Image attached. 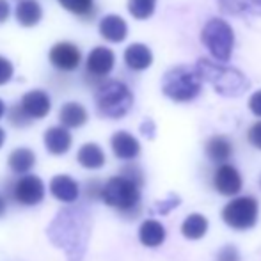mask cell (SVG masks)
<instances>
[{"mask_svg": "<svg viewBox=\"0 0 261 261\" xmlns=\"http://www.w3.org/2000/svg\"><path fill=\"white\" fill-rule=\"evenodd\" d=\"M50 242L62 249L68 261H82L91 237V212L86 204L62 208L46 229Z\"/></svg>", "mask_w": 261, "mask_h": 261, "instance_id": "cell-1", "label": "cell"}, {"mask_svg": "<svg viewBox=\"0 0 261 261\" xmlns=\"http://www.w3.org/2000/svg\"><path fill=\"white\" fill-rule=\"evenodd\" d=\"M196 71L201 76V80L212 84L213 89L222 96L237 98L244 94L251 86L247 76L242 71L234 68H226V66H217L215 62L208 61V59L197 61Z\"/></svg>", "mask_w": 261, "mask_h": 261, "instance_id": "cell-2", "label": "cell"}, {"mask_svg": "<svg viewBox=\"0 0 261 261\" xmlns=\"http://www.w3.org/2000/svg\"><path fill=\"white\" fill-rule=\"evenodd\" d=\"M101 199L107 206L134 219L141 212V187L124 176H114L103 185Z\"/></svg>", "mask_w": 261, "mask_h": 261, "instance_id": "cell-3", "label": "cell"}, {"mask_svg": "<svg viewBox=\"0 0 261 261\" xmlns=\"http://www.w3.org/2000/svg\"><path fill=\"white\" fill-rule=\"evenodd\" d=\"M94 103L100 116L109 119H121L130 112L134 105V94L119 80H105L98 86Z\"/></svg>", "mask_w": 261, "mask_h": 261, "instance_id": "cell-4", "label": "cell"}, {"mask_svg": "<svg viewBox=\"0 0 261 261\" xmlns=\"http://www.w3.org/2000/svg\"><path fill=\"white\" fill-rule=\"evenodd\" d=\"M201 76L196 69L187 66H176L169 69L162 80V91L174 101H190L201 93Z\"/></svg>", "mask_w": 261, "mask_h": 261, "instance_id": "cell-5", "label": "cell"}, {"mask_svg": "<svg viewBox=\"0 0 261 261\" xmlns=\"http://www.w3.org/2000/svg\"><path fill=\"white\" fill-rule=\"evenodd\" d=\"M204 46L210 50V54L220 62H227L233 54L234 46V32L231 25L222 18H212L203 29L201 34Z\"/></svg>", "mask_w": 261, "mask_h": 261, "instance_id": "cell-6", "label": "cell"}, {"mask_svg": "<svg viewBox=\"0 0 261 261\" xmlns=\"http://www.w3.org/2000/svg\"><path fill=\"white\" fill-rule=\"evenodd\" d=\"M258 201L254 197H237L222 210V219L229 227L237 231L251 229L258 220Z\"/></svg>", "mask_w": 261, "mask_h": 261, "instance_id": "cell-7", "label": "cell"}, {"mask_svg": "<svg viewBox=\"0 0 261 261\" xmlns=\"http://www.w3.org/2000/svg\"><path fill=\"white\" fill-rule=\"evenodd\" d=\"M13 197L23 206H36L45 197V183L34 174L20 176L13 183Z\"/></svg>", "mask_w": 261, "mask_h": 261, "instance_id": "cell-8", "label": "cell"}, {"mask_svg": "<svg viewBox=\"0 0 261 261\" xmlns=\"http://www.w3.org/2000/svg\"><path fill=\"white\" fill-rule=\"evenodd\" d=\"M80 61H82V54L79 46L73 43H57L50 50V62L54 64V68L61 71H75L80 66Z\"/></svg>", "mask_w": 261, "mask_h": 261, "instance_id": "cell-9", "label": "cell"}, {"mask_svg": "<svg viewBox=\"0 0 261 261\" xmlns=\"http://www.w3.org/2000/svg\"><path fill=\"white\" fill-rule=\"evenodd\" d=\"M116 64V55L107 46H96L87 57V75L93 79H105Z\"/></svg>", "mask_w": 261, "mask_h": 261, "instance_id": "cell-10", "label": "cell"}, {"mask_svg": "<svg viewBox=\"0 0 261 261\" xmlns=\"http://www.w3.org/2000/svg\"><path fill=\"white\" fill-rule=\"evenodd\" d=\"M213 187L222 196H234L242 190V176L233 165L222 164L213 176Z\"/></svg>", "mask_w": 261, "mask_h": 261, "instance_id": "cell-11", "label": "cell"}, {"mask_svg": "<svg viewBox=\"0 0 261 261\" xmlns=\"http://www.w3.org/2000/svg\"><path fill=\"white\" fill-rule=\"evenodd\" d=\"M20 105L31 119H43V117L48 116L52 101H50V96L45 91L34 89V91H29L27 94H23Z\"/></svg>", "mask_w": 261, "mask_h": 261, "instance_id": "cell-12", "label": "cell"}, {"mask_svg": "<svg viewBox=\"0 0 261 261\" xmlns=\"http://www.w3.org/2000/svg\"><path fill=\"white\" fill-rule=\"evenodd\" d=\"M110 146H112L114 155L121 160H134L141 153L139 141L128 132H116L110 139Z\"/></svg>", "mask_w": 261, "mask_h": 261, "instance_id": "cell-13", "label": "cell"}, {"mask_svg": "<svg viewBox=\"0 0 261 261\" xmlns=\"http://www.w3.org/2000/svg\"><path fill=\"white\" fill-rule=\"evenodd\" d=\"M50 192H52V196L55 199L71 204L79 199L80 187L73 178H69V176H66V174H59V176H54L52 181H50Z\"/></svg>", "mask_w": 261, "mask_h": 261, "instance_id": "cell-14", "label": "cell"}, {"mask_svg": "<svg viewBox=\"0 0 261 261\" xmlns=\"http://www.w3.org/2000/svg\"><path fill=\"white\" fill-rule=\"evenodd\" d=\"M71 134L64 126H52L45 134V146L52 155H64L71 148Z\"/></svg>", "mask_w": 261, "mask_h": 261, "instance_id": "cell-15", "label": "cell"}, {"mask_svg": "<svg viewBox=\"0 0 261 261\" xmlns=\"http://www.w3.org/2000/svg\"><path fill=\"white\" fill-rule=\"evenodd\" d=\"M124 62L130 69L134 71H142V69H148L153 62V54L142 43H134L124 50Z\"/></svg>", "mask_w": 261, "mask_h": 261, "instance_id": "cell-16", "label": "cell"}, {"mask_svg": "<svg viewBox=\"0 0 261 261\" xmlns=\"http://www.w3.org/2000/svg\"><path fill=\"white\" fill-rule=\"evenodd\" d=\"M100 34L103 36L107 41L121 43L128 34V25L117 14H107L103 20L100 21Z\"/></svg>", "mask_w": 261, "mask_h": 261, "instance_id": "cell-17", "label": "cell"}, {"mask_svg": "<svg viewBox=\"0 0 261 261\" xmlns=\"http://www.w3.org/2000/svg\"><path fill=\"white\" fill-rule=\"evenodd\" d=\"M219 6L233 16H261V0H219Z\"/></svg>", "mask_w": 261, "mask_h": 261, "instance_id": "cell-18", "label": "cell"}, {"mask_svg": "<svg viewBox=\"0 0 261 261\" xmlns=\"http://www.w3.org/2000/svg\"><path fill=\"white\" fill-rule=\"evenodd\" d=\"M87 110L84 105L76 103V101H68L61 107L59 112V119H61L64 128H80L87 123Z\"/></svg>", "mask_w": 261, "mask_h": 261, "instance_id": "cell-19", "label": "cell"}, {"mask_svg": "<svg viewBox=\"0 0 261 261\" xmlns=\"http://www.w3.org/2000/svg\"><path fill=\"white\" fill-rule=\"evenodd\" d=\"M139 240L146 247H158L165 240V227L158 220H144L139 229Z\"/></svg>", "mask_w": 261, "mask_h": 261, "instance_id": "cell-20", "label": "cell"}, {"mask_svg": "<svg viewBox=\"0 0 261 261\" xmlns=\"http://www.w3.org/2000/svg\"><path fill=\"white\" fill-rule=\"evenodd\" d=\"M43 9L36 0H20L16 6V20L23 27H34L41 21Z\"/></svg>", "mask_w": 261, "mask_h": 261, "instance_id": "cell-21", "label": "cell"}, {"mask_svg": "<svg viewBox=\"0 0 261 261\" xmlns=\"http://www.w3.org/2000/svg\"><path fill=\"white\" fill-rule=\"evenodd\" d=\"M76 160L86 169H100V167H103V164H105V153L98 144L87 142V144H84L82 148L79 149Z\"/></svg>", "mask_w": 261, "mask_h": 261, "instance_id": "cell-22", "label": "cell"}, {"mask_svg": "<svg viewBox=\"0 0 261 261\" xmlns=\"http://www.w3.org/2000/svg\"><path fill=\"white\" fill-rule=\"evenodd\" d=\"M7 164H9L11 171H13L14 174L25 176L32 167H34L36 155H34V151L29 149V148H18L9 155V158H7Z\"/></svg>", "mask_w": 261, "mask_h": 261, "instance_id": "cell-23", "label": "cell"}, {"mask_svg": "<svg viewBox=\"0 0 261 261\" xmlns=\"http://www.w3.org/2000/svg\"><path fill=\"white\" fill-rule=\"evenodd\" d=\"M208 231V219L201 213H192L181 224V233L189 240H199Z\"/></svg>", "mask_w": 261, "mask_h": 261, "instance_id": "cell-24", "label": "cell"}, {"mask_svg": "<svg viewBox=\"0 0 261 261\" xmlns=\"http://www.w3.org/2000/svg\"><path fill=\"white\" fill-rule=\"evenodd\" d=\"M206 155L212 162H226L233 155V146L224 135H215L206 142Z\"/></svg>", "mask_w": 261, "mask_h": 261, "instance_id": "cell-25", "label": "cell"}, {"mask_svg": "<svg viewBox=\"0 0 261 261\" xmlns=\"http://www.w3.org/2000/svg\"><path fill=\"white\" fill-rule=\"evenodd\" d=\"M66 11L76 14V16H93L94 14V0H59Z\"/></svg>", "mask_w": 261, "mask_h": 261, "instance_id": "cell-26", "label": "cell"}, {"mask_svg": "<svg viewBox=\"0 0 261 261\" xmlns=\"http://www.w3.org/2000/svg\"><path fill=\"white\" fill-rule=\"evenodd\" d=\"M156 0H128V11L137 20H146L155 13Z\"/></svg>", "mask_w": 261, "mask_h": 261, "instance_id": "cell-27", "label": "cell"}, {"mask_svg": "<svg viewBox=\"0 0 261 261\" xmlns=\"http://www.w3.org/2000/svg\"><path fill=\"white\" fill-rule=\"evenodd\" d=\"M7 119H9V123L13 124L14 128H25V126H29V124H31V121H32L31 117L27 116V112L21 109V105L11 107Z\"/></svg>", "mask_w": 261, "mask_h": 261, "instance_id": "cell-28", "label": "cell"}, {"mask_svg": "<svg viewBox=\"0 0 261 261\" xmlns=\"http://www.w3.org/2000/svg\"><path fill=\"white\" fill-rule=\"evenodd\" d=\"M121 176H124V178L132 179V181L137 183L139 187L144 185V176H142V171H141V169H139L135 164L124 165V167L121 169Z\"/></svg>", "mask_w": 261, "mask_h": 261, "instance_id": "cell-29", "label": "cell"}, {"mask_svg": "<svg viewBox=\"0 0 261 261\" xmlns=\"http://www.w3.org/2000/svg\"><path fill=\"white\" fill-rule=\"evenodd\" d=\"M84 192H86L87 199L94 201V199H98V197H101V192H103V185H101L98 179H91V181H87Z\"/></svg>", "mask_w": 261, "mask_h": 261, "instance_id": "cell-30", "label": "cell"}, {"mask_svg": "<svg viewBox=\"0 0 261 261\" xmlns=\"http://www.w3.org/2000/svg\"><path fill=\"white\" fill-rule=\"evenodd\" d=\"M217 261H240V254H238L237 247L233 245H226L219 251L217 254Z\"/></svg>", "mask_w": 261, "mask_h": 261, "instance_id": "cell-31", "label": "cell"}, {"mask_svg": "<svg viewBox=\"0 0 261 261\" xmlns=\"http://www.w3.org/2000/svg\"><path fill=\"white\" fill-rule=\"evenodd\" d=\"M11 76H13V64L6 57H0V86L9 82Z\"/></svg>", "mask_w": 261, "mask_h": 261, "instance_id": "cell-32", "label": "cell"}, {"mask_svg": "<svg viewBox=\"0 0 261 261\" xmlns=\"http://www.w3.org/2000/svg\"><path fill=\"white\" fill-rule=\"evenodd\" d=\"M247 139L256 149H261V121L252 124L251 130H249V134H247Z\"/></svg>", "mask_w": 261, "mask_h": 261, "instance_id": "cell-33", "label": "cell"}, {"mask_svg": "<svg viewBox=\"0 0 261 261\" xmlns=\"http://www.w3.org/2000/svg\"><path fill=\"white\" fill-rule=\"evenodd\" d=\"M176 206H179V197L174 196V194H171L167 201H162V203H158L156 212L162 213V215H165V213H169L172 208H176Z\"/></svg>", "mask_w": 261, "mask_h": 261, "instance_id": "cell-34", "label": "cell"}, {"mask_svg": "<svg viewBox=\"0 0 261 261\" xmlns=\"http://www.w3.org/2000/svg\"><path fill=\"white\" fill-rule=\"evenodd\" d=\"M249 109L252 110L254 116L261 117V91H258V93H254L251 96V100H249Z\"/></svg>", "mask_w": 261, "mask_h": 261, "instance_id": "cell-35", "label": "cell"}, {"mask_svg": "<svg viewBox=\"0 0 261 261\" xmlns=\"http://www.w3.org/2000/svg\"><path fill=\"white\" fill-rule=\"evenodd\" d=\"M9 13H11V7L7 4V0H0V23H4L9 18Z\"/></svg>", "mask_w": 261, "mask_h": 261, "instance_id": "cell-36", "label": "cell"}, {"mask_svg": "<svg viewBox=\"0 0 261 261\" xmlns=\"http://www.w3.org/2000/svg\"><path fill=\"white\" fill-rule=\"evenodd\" d=\"M141 130H142V134H144L148 139H153V137H155V124H153V121H149V119H148L144 124H142Z\"/></svg>", "mask_w": 261, "mask_h": 261, "instance_id": "cell-37", "label": "cell"}, {"mask_svg": "<svg viewBox=\"0 0 261 261\" xmlns=\"http://www.w3.org/2000/svg\"><path fill=\"white\" fill-rule=\"evenodd\" d=\"M6 208H7V204H6V199H4L2 196H0V217L6 213Z\"/></svg>", "mask_w": 261, "mask_h": 261, "instance_id": "cell-38", "label": "cell"}, {"mask_svg": "<svg viewBox=\"0 0 261 261\" xmlns=\"http://www.w3.org/2000/svg\"><path fill=\"white\" fill-rule=\"evenodd\" d=\"M4 141H6V132H4L2 128H0V148L4 146Z\"/></svg>", "mask_w": 261, "mask_h": 261, "instance_id": "cell-39", "label": "cell"}, {"mask_svg": "<svg viewBox=\"0 0 261 261\" xmlns=\"http://www.w3.org/2000/svg\"><path fill=\"white\" fill-rule=\"evenodd\" d=\"M4 112H6V105H4V101H2V100H0V119H2Z\"/></svg>", "mask_w": 261, "mask_h": 261, "instance_id": "cell-40", "label": "cell"}, {"mask_svg": "<svg viewBox=\"0 0 261 261\" xmlns=\"http://www.w3.org/2000/svg\"><path fill=\"white\" fill-rule=\"evenodd\" d=\"M259 183H261V181H259Z\"/></svg>", "mask_w": 261, "mask_h": 261, "instance_id": "cell-41", "label": "cell"}]
</instances>
